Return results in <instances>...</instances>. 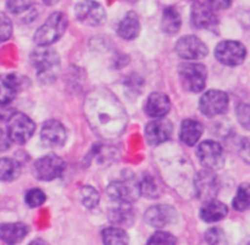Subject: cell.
Instances as JSON below:
<instances>
[{
    "instance_id": "16",
    "label": "cell",
    "mask_w": 250,
    "mask_h": 245,
    "mask_svg": "<svg viewBox=\"0 0 250 245\" xmlns=\"http://www.w3.org/2000/svg\"><path fill=\"white\" fill-rule=\"evenodd\" d=\"M172 133V123L167 119H165V117L154 119L146 127V141L151 145H159V144L165 143V142H167L171 138Z\"/></svg>"
},
{
    "instance_id": "38",
    "label": "cell",
    "mask_w": 250,
    "mask_h": 245,
    "mask_svg": "<svg viewBox=\"0 0 250 245\" xmlns=\"http://www.w3.org/2000/svg\"><path fill=\"white\" fill-rule=\"evenodd\" d=\"M215 10H226L231 6L232 0H208Z\"/></svg>"
},
{
    "instance_id": "5",
    "label": "cell",
    "mask_w": 250,
    "mask_h": 245,
    "mask_svg": "<svg viewBox=\"0 0 250 245\" xmlns=\"http://www.w3.org/2000/svg\"><path fill=\"white\" fill-rule=\"evenodd\" d=\"M36 131V124L27 115L14 112L7 120V137L16 144H24Z\"/></svg>"
},
{
    "instance_id": "10",
    "label": "cell",
    "mask_w": 250,
    "mask_h": 245,
    "mask_svg": "<svg viewBox=\"0 0 250 245\" xmlns=\"http://www.w3.org/2000/svg\"><path fill=\"white\" fill-rule=\"evenodd\" d=\"M75 16L81 23L87 26H100L106 20V12L94 0H82L75 6Z\"/></svg>"
},
{
    "instance_id": "7",
    "label": "cell",
    "mask_w": 250,
    "mask_h": 245,
    "mask_svg": "<svg viewBox=\"0 0 250 245\" xmlns=\"http://www.w3.org/2000/svg\"><path fill=\"white\" fill-rule=\"evenodd\" d=\"M247 56V49L241 41H224L215 48V58L226 66H238L243 63Z\"/></svg>"
},
{
    "instance_id": "14",
    "label": "cell",
    "mask_w": 250,
    "mask_h": 245,
    "mask_svg": "<svg viewBox=\"0 0 250 245\" xmlns=\"http://www.w3.org/2000/svg\"><path fill=\"white\" fill-rule=\"evenodd\" d=\"M176 53L185 60L193 61L205 58L209 50L205 43H203L198 37L185 36L176 43Z\"/></svg>"
},
{
    "instance_id": "28",
    "label": "cell",
    "mask_w": 250,
    "mask_h": 245,
    "mask_svg": "<svg viewBox=\"0 0 250 245\" xmlns=\"http://www.w3.org/2000/svg\"><path fill=\"white\" fill-rule=\"evenodd\" d=\"M234 209L237 211H246L250 209V184L244 183L239 185L237 194L232 202Z\"/></svg>"
},
{
    "instance_id": "13",
    "label": "cell",
    "mask_w": 250,
    "mask_h": 245,
    "mask_svg": "<svg viewBox=\"0 0 250 245\" xmlns=\"http://www.w3.org/2000/svg\"><path fill=\"white\" fill-rule=\"evenodd\" d=\"M190 19H192V23L195 28L212 31L219 26V17L216 15V10L209 2L195 1L192 6Z\"/></svg>"
},
{
    "instance_id": "35",
    "label": "cell",
    "mask_w": 250,
    "mask_h": 245,
    "mask_svg": "<svg viewBox=\"0 0 250 245\" xmlns=\"http://www.w3.org/2000/svg\"><path fill=\"white\" fill-rule=\"evenodd\" d=\"M177 239L167 232H156L149 238L148 244H176Z\"/></svg>"
},
{
    "instance_id": "2",
    "label": "cell",
    "mask_w": 250,
    "mask_h": 245,
    "mask_svg": "<svg viewBox=\"0 0 250 245\" xmlns=\"http://www.w3.org/2000/svg\"><path fill=\"white\" fill-rule=\"evenodd\" d=\"M29 60L42 83L49 84L56 80L60 71V56L54 49L49 45H39L32 51Z\"/></svg>"
},
{
    "instance_id": "32",
    "label": "cell",
    "mask_w": 250,
    "mask_h": 245,
    "mask_svg": "<svg viewBox=\"0 0 250 245\" xmlns=\"http://www.w3.org/2000/svg\"><path fill=\"white\" fill-rule=\"evenodd\" d=\"M46 195L41 189H31L26 194V203L29 207H39L45 203Z\"/></svg>"
},
{
    "instance_id": "29",
    "label": "cell",
    "mask_w": 250,
    "mask_h": 245,
    "mask_svg": "<svg viewBox=\"0 0 250 245\" xmlns=\"http://www.w3.org/2000/svg\"><path fill=\"white\" fill-rule=\"evenodd\" d=\"M34 0H6V9L14 15H23L33 10Z\"/></svg>"
},
{
    "instance_id": "39",
    "label": "cell",
    "mask_w": 250,
    "mask_h": 245,
    "mask_svg": "<svg viewBox=\"0 0 250 245\" xmlns=\"http://www.w3.org/2000/svg\"><path fill=\"white\" fill-rule=\"evenodd\" d=\"M10 138L7 137V133H5L1 128H0V153L1 151L7 150L10 148Z\"/></svg>"
},
{
    "instance_id": "37",
    "label": "cell",
    "mask_w": 250,
    "mask_h": 245,
    "mask_svg": "<svg viewBox=\"0 0 250 245\" xmlns=\"http://www.w3.org/2000/svg\"><path fill=\"white\" fill-rule=\"evenodd\" d=\"M238 153H239V156L242 158V160L246 161L247 163H249L250 165V138L249 137L242 139L241 143H239Z\"/></svg>"
},
{
    "instance_id": "21",
    "label": "cell",
    "mask_w": 250,
    "mask_h": 245,
    "mask_svg": "<svg viewBox=\"0 0 250 245\" xmlns=\"http://www.w3.org/2000/svg\"><path fill=\"white\" fill-rule=\"evenodd\" d=\"M28 232V226L21 222L0 225V239L7 244L20 243L26 238Z\"/></svg>"
},
{
    "instance_id": "17",
    "label": "cell",
    "mask_w": 250,
    "mask_h": 245,
    "mask_svg": "<svg viewBox=\"0 0 250 245\" xmlns=\"http://www.w3.org/2000/svg\"><path fill=\"white\" fill-rule=\"evenodd\" d=\"M41 139L43 144L49 148H60L67 139V133L61 122L49 120L43 124L41 131Z\"/></svg>"
},
{
    "instance_id": "9",
    "label": "cell",
    "mask_w": 250,
    "mask_h": 245,
    "mask_svg": "<svg viewBox=\"0 0 250 245\" xmlns=\"http://www.w3.org/2000/svg\"><path fill=\"white\" fill-rule=\"evenodd\" d=\"M195 194L203 202L215 199L220 192V181L219 177L214 173V171L205 168L197 173L194 178Z\"/></svg>"
},
{
    "instance_id": "33",
    "label": "cell",
    "mask_w": 250,
    "mask_h": 245,
    "mask_svg": "<svg viewBox=\"0 0 250 245\" xmlns=\"http://www.w3.org/2000/svg\"><path fill=\"white\" fill-rule=\"evenodd\" d=\"M12 36V22L11 20L5 15L4 12H0V43L6 41Z\"/></svg>"
},
{
    "instance_id": "26",
    "label": "cell",
    "mask_w": 250,
    "mask_h": 245,
    "mask_svg": "<svg viewBox=\"0 0 250 245\" xmlns=\"http://www.w3.org/2000/svg\"><path fill=\"white\" fill-rule=\"evenodd\" d=\"M21 173V165L17 160L10 158L0 159V181L11 182L19 178Z\"/></svg>"
},
{
    "instance_id": "8",
    "label": "cell",
    "mask_w": 250,
    "mask_h": 245,
    "mask_svg": "<svg viewBox=\"0 0 250 245\" xmlns=\"http://www.w3.org/2000/svg\"><path fill=\"white\" fill-rule=\"evenodd\" d=\"M66 168V163L60 156L48 154L34 163V175L41 181H53L60 177Z\"/></svg>"
},
{
    "instance_id": "31",
    "label": "cell",
    "mask_w": 250,
    "mask_h": 245,
    "mask_svg": "<svg viewBox=\"0 0 250 245\" xmlns=\"http://www.w3.org/2000/svg\"><path fill=\"white\" fill-rule=\"evenodd\" d=\"M139 187H141V194H144L146 198H150V199L158 198L159 194H160V187L156 184L155 180L151 178L150 176H146V177L142 181Z\"/></svg>"
},
{
    "instance_id": "23",
    "label": "cell",
    "mask_w": 250,
    "mask_h": 245,
    "mask_svg": "<svg viewBox=\"0 0 250 245\" xmlns=\"http://www.w3.org/2000/svg\"><path fill=\"white\" fill-rule=\"evenodd\" d=\"M139 31H141V22H139L138 15L133 11L127 12L117 26V33L126 41H132V39L137 38Z\"/></svg>"
},
{
    "instance_id": "6",
    "label": "cell",
    "mask_w": 250,
    "mask_h": 245,
    "mask_svg": "<svg viewBox=\"0 0 250 245\" xmlns=\"http://www.w3.org/2000/svg\"><path fill=\"white\" fill-rule=\"evenodd\" d=\"M107 195L116 203L132 204L141 195L139 183L133 177H125L107 185Z\"/></svg>"
},
{
    "instance_id": "1",
    "label": "cell",
    "mask_w": 250,
    "mask_h": 245,
    "mask_svg": "<svg viewBox=\"0 0 250 245\" xmlns=\"http://www.w3.org/2000/svg\"><path fill=\"white\" fill-rule=\"evenodd\" d=\"M84 111L92 128L104 138H116L126 128V111L107 90L89 94Z\"/></svg>"
},
{
    "instance_id": "34",
    "label": "cell",
    "mask_w": 250,
    "mask_h": 245,
    "mask_svg": "<svg viewBox=\"0 0 250 245\" xmlns=\"http://www.w3.org/2000/svg\"><path fill=\"white\" fill-rule=\"evenodd\" d=\"M236 115L239 124L250 131V104H239L236 109Z\"/></svg>"
},
{
    "instance_id": "11",
    "label": "cell",
    "mask_w": 250,
    "mask_h": 245,
    "mask_svg": "<svg viewBox=\"0 0 250 245\" xmlns=\"http://www.w3.org/2000/svg\"><path fill=\"white\" fill-rule=\"evenodd\" d=\"M229 95L222 90H208L200 98L199 107L203 115L208 117H214L221 115L229 109Z\"/></svg>"
},
{
    "instance_id": "41",
    "label": "cell",
    "mask_w": 250,
    "mask_h": 245,
    "mask_svg": "<svg viewBox=\"0 0 250 245\" xmlns=\"http://www.w3.org/2000/svg\"><path fill=\"white\" fill-rule=\"evenodd\" d=\"M60 1V0H43V2L45 5H49V6H53V5L58 4V2Z\"/></svg>"
},
{
    "instance_id": "22",
    "label": "cell",
    "mask_w": 250,
    "mask_h": 245,
    "mask_svg": "<svg viewBox=\"0 0 250 245\" xmlns=\"http://www.w3.org/2000/svg\"><path fill=\"white\" fill-rule=\"evenodd\" d=\"M227 214H229V209L226 205L215 199L204 202V205L200 209V219L209 224L221 221L227 216Z\"/></svg>"
},
{
    "instance_id": "12",
    "label": "cell",
    "mask_w": 250,
    "mask_h": 245,
    "mask_svg": "<svg viewBox=\"0 0 250 245\" xmlns=\"http://www.w3.org/2000/svg\"><path fill=\"white\" fill-rule=\"evenodd\" d=\"M197 155L200 163H202L205 168H209V170H219V168H221L225 163L224 149H222V146L215 141L203 142V143L198 146Z\"/></svg>"
},
{
    "instance_id": "36",
    "label": "cell",
    "mask_w": 250,
    "mask_h": 245,
    "mask_svg": "<svg viewBox=\"0 0 250 245\" xmlns=\"http://www.w3.org/2000/svg\"><path fill=\"white\" fill-rule=\"evenodd\" d=\"M205 239H207L208 243L210 244H220L226 242L224 236V232L220 228H210L209 231L205 233Z\"/></svg>"
},
{
    "instance_id": "20",
    "label": "cell",
    "mask_w": 250,
    "mask_h": 245,
    "mask_svg": "<svg viewBox=\"0 0 250 245\" xmlns=\"http://www.w3.org/2000/svg\"><path fill=\"white\" fill-rule=\"evenodd\" d=\"M109 221L119 227H131L136 221V214L131 207V204L119 203L115 207L109 210Z\"/></svg>"
},
{
    "instance_id": "40",
    "label": "cell",
    "mask_w": 250,
    "mask_h": 245,
    "mask_svg": "<svg viewBox=\"0 0 250 245\" xmlns=\"http://www.w3.org/2000/svg\"><path fill=\"white\" fill-rule=\"evenodd\" d=\"M14 114V111H10L6 105H0V120H9V117Z\"/></svg>"
},
{
    "instance_id": "18",
    "label": "cell",
    "mask_w": 250,
    "mask_h": 245,
    "mask_svg": "<svg viewBox=\"0 0 250 245\" xmlns=\"http://www.w3.org/2000/svg\"><path fill=\"white\" fill-rule=\"evenodd\" d=\"M26 84V78L19 75H0V105H7Z\"/></svg>"
},
{
    "instance_id": "3",
    "label": "cell",
    "mask_w": 250,
    "mask_h": 245,
    "mask_svg": "<svg viewBox=\"0 0 250 245\" xmlns=\"http://www.w3.org/2000/svg\"><path fill=\"white\" fill-rule=\"evenodd\" d=\"M67 17L62 12H53L34 33V41L38 45H51L58 41L67 29Z\"/></svg>"
},
{
    "instance_id": "42",
    "label": "cell",
    "mask_w": 250,
    "mask_h": 245,
    "mask_svg": "<svg viewBox=\"0 0 250 245\" xmlns=\"http://www.w3.org/2000/svg\"><path fill=\"white\" fill-rule=\"evenodd\" d=\"M129 1H132V2H133V1H137V0H129Z\"/></svg>"
},
{
    "instance_id": "24",
    "label": "cell",
    "mask_w": 250,
    "mask_h": 245,
    "mask_svg": "<svg viewBox=\"0 0 250 245\" xmlns=\"http://www.w3.org/2000/svg\"><path fill=\"white\" fill-rule=\"evenodd\" d=\"M203 131H204V128H203V124L199 121L190 119L185 120L181 124V141L188 146L195 145L200 139V137H202Z\"/></svg>"
},
{
    "instance_id": "25",
    "label": "cell",
    "mask_w": 250,
    "mask_h": 245,
    "mask_svg": "<svg viewBox=\"0 0 250 245\" xmlns=\"http://www.w3.org/2000/svg\"><path fill=\"white\" fill-rule=\"evenodd\" d=\"M182 20L181 15L173 6H167L163 12V20H161V28L165 33L175 34L180 31Z\"/></svg>"
},
{
    "instance_id": "27",
    "label": "cell",
    "mask_w": 250,
    "mask_h": 245,
    "mask_svg": "<svg viewBox=\"0 0 250 245\" xmlns=\"http://www.w3.org/2000/svg\"><path fill=\"white\" fill-rule=\"evenodd\" d=\"M103 242L105 244H127L129 242L128 236L121 227H107L102 232Z\"/></svg>"
},
{
    "instance_id": "4",
    "label": "cell",
    "mask_w": 250,
    "mask_h": 245,
    "mask_svg": "<svg viewBox=\"0 0 250 245\" xmlns=\"http://www.w3.org/2000/svg\"><path fill=\"white\" fill-rule=\"evenodd\" d=\"M178 75L183 88L188 92L199 93L207 84L208 72L204 65L198 62H183L178 66Z\"/></svg>"
},
{
    "instance_id": "19",
    "label": "cell",
    "mask_w": 250,
    "mask_h": 245,
    "mask_svg": "<svg viewBox=\"0 0 250 245\" xmlns=\"http://www.w3.org/2000/svg\"><path fill=\"white\" fill-rule=\"evenodd\" d=\"M144 109L148 116L153 119H160V117H165L170 112L171 102L167 95L164 93H151L146 99Z\"/></svg>"
},
{
    "instance_id": "15",
    "label": "cell",
    "mask_w": 250,
    "mask_h": 245,
    "mask_svg": "<svg viewBox=\"0 0 250 245\" xmlns=\"http://www.w3.org/2000/svg\"><path fill=\"white\" fill-rule=\"evenodd\" d=\"M177 211L170 205H155L149 207L144 214V220L146 224L155 228L172 225L177 221Z\"/></svg>"
},
{
    "instance_id": "30",
    "label": "cell",
    "mask_w": 250,
    "mask_h": 245,
    "mask_svg": "<svg viewBox=\"0 0 250 245\" xmlns=\"http://www.w3.org/2000/svg\"><path fill=\"white\" fill-rule=\"evenodd\" d=\"M81 197H82V203L88 209H93L99 203V193L90 185H84L81 189Z\"/></svg>"
}]
</instances>
